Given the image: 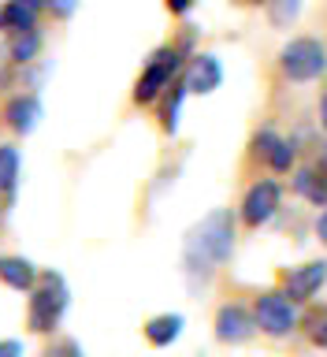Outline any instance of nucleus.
<instances>
[{
    "label": "nucleus",
    "mask_w": 327,
    "mask_h": 357,
    "mask_svg": "<svg viewBox=\"0 0 327 357\" xmlns=\"http://www.w3.org/2000/svg\"><path fill=\"white\" fill-rule=\"evenodd\" d=\"M234 253V216L231 208H212L201 223H194L183 245V264L190 279H208Z\"/></svg>",
    "instance_id": "f257e3e1"
},
{
    "label": "nucleus",
    "mask_w": 327,
    "mask_h": 357,
    "mask_svg": "<svg viewBox=\"0 0 327 357\" xmlns=\"http://www.w3.org/2000/svg\"><path fill=\"white\" fill-rule=\"evenodd\" d=\"M67 283L56 272L49 275H41V287L33 290V298H30V312H26V324H30V331H52L56 324L63 320V312H67Z\"/></svg>",
    "instance_id": "f03ea898"
},
{
    "label": "nucleus",
    "mask_w": 327,
    "mask_h": 357,
    "mask_svg": "<svg viewBox=\"0 0 327 357\" xmlns=\"http://www.w3.org/2000/svg\"><path fill=\"white\" fill-rule=\"evenodd\" d=\"M279 67L290 82H312L327 71V49L317 38H294L279 52Z\"/></svg>",
    "instance_id": "7ed1b4c3"
},
{
    "label": "nucleus",
    "mask_w": 327,
    "mask_h": 357,
    "mask_svg": "<svg viewBox=\"0 0 327 357\" xmlns=\"http://www.w3.org/2000/svg\"><path fill=\"white\" fill-rule=\"evenodd\" d=\"M178 75V49H156L153 60L142 67L138 82H134V105H153L164 89H172Z\"/></svg>",
    "instance_id": "20e7f679"
},
{
    "label": "nucleus",
    "mask_w": 327,
    "mask_h": 357,
    "mask_svg": "<svg viewBox=\"0 0 327 357\" xmlns=\"http://www.w3.org/2000/svg\"><path fill=\"white\" fill-rule=\"evenodd\" d=\"M253 320L264 335L283 339V335H290L298 328V309H294V301L287 298V290H264V294H257V301H253Z\"/></svg>",
    "instance_id": "39448f33"
},
{
    "label": "nucleus",
    "mask_w": 327,
    "mask_h": 357,
    "mask_svg": "<svg viewBox=\"0 0 327 357\" xmlns=\"http://www.w3.org/2000/svg\"><path fill=\"white\" fill-rule=\"evenodd\" d=\"M279 183H272V178H261V183H253L250 190H245V201H242V220L250 223V227H261V223H268L279 212Z\"/></svg>",
    "instance_id": "423d86ee"
},
{
    "label": "nucleus",
    "mask_w": 327,
    "mask_h": 357,
    "mask_svg": "<svg viewBox=\"0 0 327 357\" xmlns=\"http://www.w3.org/2000/svg\"><path fill=\"white\" fill-rule=\"evenodd\" d=\"M327 283V261H309V264H298L283 275V290L290 301H309L317 290Z\"/></svg>",
    "instance_id": "0eeeda50"
},
{
    "label": "nucleus",
    "mask_w": 327,
    "mask_h": 357,
    "mask_svg": "<svg viewBox=\"0 0 327 357\" xmlns=\"http://www.w3.org/2000/svg\"><path fill=\"white\" fill-rule=\"evenodd\" d=\"M220 82H223V63H220L212 52H201V56H194V60H190L186 78H183L186 93H201V97H205V93H216Z\"/></svg>",
    "instance_id": "6e6552de"
},
{
    "label": "nucleus",
    "mask_w": 327,
    "mask_h": 357,
    "mask_svg": "<svg viewBox=\"0 0 327 357\" xmlns=\"http://www.w3.org/2000/svg\"><path fill=\"white\" fill-rule=\"evenodd\" d=\"M253 331H257L253 312H245L234 301L216 312V339L220 342H245V339H253Z\"/></svg>",
    "instance_id": "1a4fd4ad"
},
{
    "label": "nucleus",
    "mask_w": 327,
    "mask_h": 357,
    "mask_svg": "<svg viewBox=\"0 0 327 357\" xmlns=\"http://www.w3.org/2000/svg\"><path fill=\"white\" fill-rule=\"evenodd\" d=\"M253 153L261 156L268 167H275V172H287V167L294 164V145L283 142V138H279V134H272V130H261V134H257V138H253Z\"/></svg>",
    "instance_id": "9d476101"
},
{
    "label": "nucleus",
    "mask_w": 327,
    "mask_h": 357,
    "mask_svg": "<svg viewBox=\"0 0 327 357\" xmlns=\"http://www.w3.org/2000/svg\"><path fill=\"white\" fill-rule=\"evenodd\" d=\"M4 116H8V127L15 134H30L33 127H38V119H41V100L33 93H19V97H11Z\"/></svg>",
    "instance_id": "9b49d317"
},
{
    "label": "nucleus",
    "mask_w": 327,
    "mask_h": 357,
    "mask_svg": "<svg viewBox=\"0 0 327 357\" xmlns=\"http://www.w3.org/2000/svg\"><path fill=\"white\" fill-rule=\"evenodd\" d=\"M0 279L11 290H30L38 283V268H33L26 257H0Z\"/></svg>",
    "instance_id": "f8f14e48"
},
{
    "label": "nucleus",
    "mask_w": 327,
    "mask_h": 357,
    "mask_svg": "<svg viewBox=\"0 0 327 357\" xmlns=\"http://www.w3.org/2000/svg\"><path fill=\"white\" fill-rule=\"evenodd\" d=\"M41 8H45L41 0H8V4H4L8 30H15V33L38 30V11H41Z\"/></svg>",
    "instance_id": "ddd939ff"
},
{
    "label": "nucleus",
    "mask_w": 327,
    "mask_h": 357,
    "mask_svg": "<svg viewBox=\"0 0 327 357\" xmlns=\"http://www.w3.org/2000/svg\"><path fill=\"white\" fill-rule=\"evenodd\" d=\"M183 317L178 312H164V317H153L149 324H145V339H149L153 346H172L178 335H183Z\"/></svg>",
    "instance_id": "4468645a"
},
{
    "label": "nucleus",
    "mask_w": 327,
    "mask_h": 357,
    "mask_svg": "<svg viewBox=\"0 0 327 357\" xmlns=\"http://www.w3.org/2000/svg\"><path fill=\"white\" fill-rule=\"evenodd\" d=\"M294 190L305 201H312V205H327V183H324V175L317 167H301L294 175Z\"/></svg>",
    "instance_id": "2eb2a0df"
},
{
    "label": "nucleus",
    "mask_w": 327,
    "mask_h": 357,
    "mask_svg": "<svg viewBox=\"0 0 327 357\" xmlns=\"http://www.w3.org/2000/svg\"><path fill=\"white\" fill-rule=\"evenodd\" d=\"M38 52H41V33L38 30H22L11 38V63L26 67V63L38 60Z\"/></svg>",
    "instance_id": "dca6fc26"
},
{
    "label": "nucleus",
    "mask_w": 327,
    "mask_h": 357,
    "mask_svg": "<svg viewBox=\"0 0 327 357\" xmlns=\"http://www.w3.org/2000/svg\"><path fill=\"white\" fill-rule=\"evenodd\" d=\"M19 183V149L15 145H0V190L11 194Z\"/></svg>",
    "instance_id": "f3484780"
},
{
    "label": "nucleus",
    "mask_w": 327,
    "mask_h": 357,
    "mask_svg": "<svg viewBox=\"0 0 327 357\" xmlns=\"http://www.w3.org/2000/svg\"><path fill=\"white\" fill-rule=\"evenodd\" d=\"M305 0H268V15H272V26H290V22L298 19V11Z\"/></svg>",
    "instance_id": "a211bd4d"
},
{
    "label": "nucleus",
    "mask_w": 327,
    "mask_h": 357,
    "mask_svg": "<svg viewBox=\"0 0 327 357\" xmlns=\"http://www.w3.org/2000/svg\"><path fill=\"white\" fill-rule=\"evenodd\" d=\"M183 97H186V86H172V97H167V105L160 112V119H164V130L167 134H175L178 130V112H183Z\"/></svg>",
    "instance_id": "6ab92c4d"
},
{
    "label": "nucleus",
    "mask_w": 327,
    "mask_h": 357,
    "mask_svg": "<svg viewBox=\"0 0 327 357\" xmlns=\"http://www.w3.org/2000/svg\"><path fill=\"white\" fill-rule=\"evenodd\" d=\"M309 339L317 346H327V309H320L317 317H309Z\"/></svg>",
    "instance_id": "aec40b11"
},
{
    "label": "nucleus",
    "mask_w": 327,
    "mask_h": 357,
    "mask_svg": "<svg viewBox=\"0 0 327 357\" xmlns=\"http://www.w3.org/2000/svg\"><path fill=\"white\" fill-rule=\"evenodd\" d=\"M45 8H49L56 19H71L78 11V0H45Z\"/></svg>",
    "instance_id": "412c9836"
},
{
    "label": "nucleus",
    "mask_w": 327,
    "mask_h": 357,
    "mask_svg": "<svg viewBox=\"0 0 327 357\" xmlns=\"http://www.w3.org/2000/svg\"><path fill=\"white\" fill-rule=\"evenodd\" d=\"M0 357H22V342L19 339H0Z\"/></svg>",
    "instance_id": "4be33fe9"
},
{
    "label": "nucleus",
    "mask_w": 327,
    "mask_h": 357,
    "mask_svg": "<svg viewBox=\"0 0 327 357\" xmlns=\"http://www.w3.org/2000/svg\"><path fill=\"white\" fill-rule=\"evenodd\" d=\"M190 8H194V0H167V11H175V15H186Z\"/></svg>",
    "instance_id": "5701e85b"
},
{
    "label": "nucleus",
    "mask_w": 327,
    "mask_h": 357,
    "mask_svg": "<svg viewBox=\"0 0 327 357\" xmlns=\"http://www.w3.org/2000/svg\"><path fill=\"white\" fill-rule=\"evenodd\" d=\"M317 234H320V238H324V245H327V208H324L320 216H317Z\"/></svg>",
    "instance_id": "b1692460"
},
{
    "label": "nucleus",
    "mask_w": 327,
    "mask_h": 357,
    "mask_svg": "<svg viewBox=\"0 0 327 357\" xmlns=\"http://www.w3.org/2000/svg\"><path fill=\"white\" fill-rule=\"evenodd\" d=\"M320 123H324V130H327V93H324V100H320Z\"/></svg>",
    "instance_id": "393cba45"
},
{
    "label": "nucleus",
    "mask_w": 327,
    "mask_h": 357,
    "mask_svg": "<svg viewBox=\"0 0 327 357\" xmlns=\"http://www.w3.org/2000/svg\"><path fill=\"white\" fill-rule=\"evenodd\" d=\"M0 30H8V22H4V8H0Z\"/></svg>",
    "instance_id": "a878e982"
},
{
    "label": "nucleus",
    "mask_w": 327,
    "mask_h": 357,
    "mask_svg": "<svg viewBox=\"0 0 327 357\" xmlns=\"http://www.w3.org/2000/svg\"><path fill=\"white\" fill-rule=\"evenodd\" d=\"M242 4H268V0H242Z\"/></svg>",
    "instance_id": "bb28decb"
},
{
    "label": "nucleus",
    "mask_w": 327,
    "mask_h": 357,
    "mask_svg": "<svg viewBox=\"0 0 327 357\" xmlns=\"http://www.w3.org/2000/svg\"><path fill=\"white\" fill-rule=\"evenodd\" d=\"M45 357H63V354H60V350H52V354H45Z\"/></svg>",
    "instance_id": "cd10ccee"
},
{
    "label": "nucleus",
    "mask_w": 327,
    "mask_h": 357,
    "mask_svg": "<svg viewBox=\"0 0 327 357\" xmlns=\"http://www.w3.org/2000/svg\"><path fill=\"white\" fill-rule=\"evenodd\" d=\"M324 167H327V153H324Z\"/></svg>",
    "instance_id": "c85d7f7f"
}]
</instances>
